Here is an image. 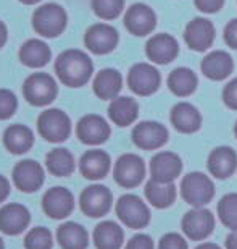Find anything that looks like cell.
I'll list each match as a JSON object with an SVG mask.
<instances>
[{"instance_id":"obj_41","label":"cell","mask_w":237,"mask_h":249,"mask_svg":"<svg viewBox=\"0 0 237 249\" xmlns=\"http://www.w3.org/2000/svg\"><path fill=\"white\" fill-rule=\"evenodd\" d=\"M223 36H224V42L228 44L231 49H236L237 51V18L231 19V21L226 24Z\"/></svg>"},{"instance_id":"obj_22","label":"cell","mask_w":237,"mask_h":249,"mask_svg":"<svg viewBox=\"0 0 237 249\" xmlns=\"http://www.w3.org/2000/svg\"><path fill=\"white\" fill-rule=\"evenodd\" d=\"M206 167H208L210 175L220 178V180H226L234 175L237 168V154L229 146L215 147L208 156Z\"/></svg>"},{"instance_id":"obj_36","label":"cell","mask_w":237,"mask_h":249,"mask_svg":"<svg viewBox=\"0 0 237 249\" xmlns=\"http://www.w3.org/2000/svg\"><path fill=\"white\" fill-rule=\"evenodd\" d=\"M125 0H92L94 13L102 19H115L120 17Z\"/></svg>"},{"instance_id":"obj_19","label":"cell","mask_w":237,"mask_h":249,"mask_svg":"<svg viewBox=\"0 0 237 249\" xmlns=\"http://www.w3.org/2000/svg\"><path fill=\"white\" fill-rule=\"evenodd\" d=\"M157 15L149 5L134 3L125 15V26L134 36H147L155 29Z\"/></svg>"},{"instance_id":"obj_34","label":"cell","mask_w":237,"mask_h":249,"mask_svg":"<svg viewBox=\"0 0 237 249\" xmlns=\"http://www.w3.org/2000/svg\"><path fill=\"white\" fill-rule=\"evenodd\" d=\"M218 217L231 231L237 230V193H228L220 199Z\"/></svg>"},{"instance_id":"obj_28","label":"cell","mask_w":237,"mask_h":249,"mask_svg":"<svg viewBox=\"0 0 237 249\" xmlns=\"http://www.w3.org/2000/svg\"><path fill=\"white\" fill-rule=\"evenodd\" d=\"M137 115H139V104L132 97H116L108 106V117L118 126H129L137 120Z\"/></svg>"},{"instance_id":"obj_7","label":"cell","mask_w":237,"mask_h":249,"mask_svg":"<svg viewBox=\"0 0 237 249\" xmlns=\"http://www.w3.org/2000/svg\"><path fill=\"white\" fill-rule=\"evenodd\" d=\"M113 178L121 188H137L145 178V163L137 154H123L113 168Z\"/></svg>"},{"instance_id":"obj_40","label":"cell","mask_w":237,"mask_h":249,"mask_svg":"<svg viewBox=\"0 0 237 249\" xmlns=\"http://www.w3.org/2000/svg\"><path fill=\"white\" fill-rule=\"evenodd\" d=\"M223 101L229 108L237 110V78L231 79L223 89Z\"/></svg>"},{"instance_id":"obj_3","label":"cell","mask_w":237,"mask_h":249,"mask_svg":"<svg viewBox=\"0 0 237 249\" xmlns=\"http://www.w3.org/2000/svg\"><path fill=\"white\" fill-rule=\"evenodd\" d=\"M115 211L123 225L132 230L145 228L150 222V209L137 194H123L118 199Z\"/></svg>"},{"instance_id":"obj_8","label":"cell","mask_w":237,"mask_h":249,"mask_svg":"<svg viewBox=\"0 0 237 249\" xmlns=\"http://www.w3.org/2000/svg\"><path fill=\"white\" fill-rule=\"evenodd\" d=\"M182 233L192 241H204L215 230V217L208 209L194 207L181 220Z\"/></svg>"},{"instance_id":"obj_29","label":"cell","mask_w":237,"mask_h":249,"mask_svg":"<svg viewBox=\"0 0 237 249\" xmlns=\"http://www.w3.org/2000/svg\"><path fill=\"white\" fill-rule=\"evenodd\" d=\"M57 241L62 249H87L89 233L81 223L65 222L57 230Z\"/></svg>"},{"instance_id":"obj_46","label":"cell","mask_w":237,"mask_h":249,"mask_svg":"<svg viewBox=\"0 0 237 249\" xmlns=\"http://www.w3.org/2000/svg\"><path fill=\"white\" fill-rule=\"evenodd\" d=\"M195 249H221V246H218L216 243H210V241H205V243H200L199 246Z\"/></svg>"},{"instance_id":"obj_16","label":"cell","mask_w":237,"mask_h":249,"mask_svg":"<svg viewBox=\"0 0 237 249\" xmlns=\"http://www.w3.org/2000/svg\"><path fill=\"white\" fill-rule=\"evenodd\" d=\"M31 222V213L23 204L8 202L0 209V231L8 236H16L26 230Z\"/></svg>"},{"instance_id":"obj_11","label":"cell","mask_w":237,"mask_h":249,"mask_svg":"<svg viewBox=\"0 0 237 249\" xmlns=\"http://www.w3.org/2000/svg\"><path fill=\"white\" fill-rule=\"evenodd\" d=\"M42 211L53 220H62L75 211V196L70 189L53 186L42 197Z\"/></svg>"},{"instance_id":"obj_26","label":"cell","mask_w":237,"mask_h":249,"mask_svg":"<svg viewBox=\"0 0 237 249\" xmlns=\"http://www.w3.org/2000/svg\"><path fill=\"white\" fill-rule=\"evenodd\" d=\"M32 144H34V133L31 128L16 123L5 129L3 146L7 147L8 152L15 154V156H21V154L31 151Z\"/></svg>"},{"instance_id":"obj_44","label":"cell","mask_w":237,"mask_h":249,"mask_svg":"<svg viewBox=\"0 0 237 249\" xmlns=\"http://www.w3.org/2000/svg\"><path fill=\"white\" fill-rule=\"evenodd\" d=\"M226 249H237V230L231 231L226 238Z\"/></svg>"},{"instance_id":"obj_14","label":"cell","mask_w":237,"mask_h":249,"mask_svg":"<svg viewBox=\"0 0 237 249\" xmlns=\"http://www.w3.org/2000/svg\"><path fill=\"white\" fill-rule=\"evenodd\" d=\"M132 142L144 151H155L168 142V129L158 122H141L132 129Z\"/></svg>"},{"instance_id":"obj_33","label":"cell","mask_w":237,"mask_h":249,"mask_svg":"<svg viewBox=\"0 0 237 249\" xmlns=\"http://www.w3.org/2000/svg\"><path fill=\"white\" fill-rule=\"evenodd\" d=\"M197 84H199V79H197L195 73L186 67L173 70L170 76H168V88L177 97H187L194 94Z\"/></svg>"},{"instance_id":"obj_24","label":"cell","mask_w":237,"mask_h":249,"mask_svg":"<svg viewBox=\"0 0 237 249\" xmlns=\"http://www.w3.org/2000/svg\"><path fill=\"white\" fill-rule=\"evenodd\" d=\"M202 73L205 74L208 79L213 81H221L226 79L233 73L234 70V62L233 57L224 51H213L208 55H205V58L202 60Z\"/></svg>"},{"instance_id":"obj_47","label":"cell","mask_w":237,"mask_h":249,"mask_svg":"<svg viewBox=\"0 0 237 249\" xmlns=\"http://www.w3.org/2000/svg\"><path fill=\"white\" fill-rule=\"evenodd\" d=\"M19 2L26 3V5H34V3H39L41 0H19Z\"/></svg>"},{"instance_id":"obj_49","label":"cell","mask_w":237,"mask_h":249,"mask_svg":"<svg viewBox=\"0 0 237 249\" xmlns=\"http://www.w3.org/2000/svg\"><path fill=\"white\" fill-rule=\"evenodd\" d=\"M234 133H236V138H237V122H236V126H234Z\"/></svg>"},{"instance_id":"obj_12","label":"cell","mask_w":237,"mask_h":249,"mask_svg":"<svg viewBox=\"0 0 237 249\" xmlns=\"http://www.w3.org/2000/svg\"><path fill=\"white\" fill-rule=\"evenodd\" d=\"M13 183L19 191L23 193H34L41 189L44 181H46V172L42 165L32 159L18 162L12 173Z\"/></svg>"},{"instance_id":"obj_4","label":"cell","mask_w":237,"mask_h":249,"mask_svg":"<svg viewBox=\"0 0 237 249\" xmlns=\"http://www.w3.org/2000/svg\"><path fill=\"white\" fill-rule=\"evenodd\" d=\"M66 12L58 3H46L32 15V28L44 37H57L66 28Z\"/></svg>"},{"instance_id":"obj_31","label":"cell","mask_w":237,"mask_h":249,"mask_svg":"<svg viewBox=\"0 0 237 249\" xmlns=\"http://www.w3.org/2000/svg\"><path fill=\"white\" fill-rule=\"evenodd\" d=\"M145 197L152 206L157 209H166L174 204L177 189L174 183H160L155 180H150L145 183Z\"/></svg>"},{"instance_id":"obj_1","label":"cell","mask_w":237,"mask_h":249,"mask_svg":"<svg viewBox=\"0 0 237 249\" xmlns=\"http://www.w3.org/2000/svg\"><path fill=\"white\" fill-rule=\"evenodd\" d=\"M58 79L68 88H81L92 76L94 65L87 53L78 49H70L60 53L55 62Z\"/></svg>"},{"instance_id":"obj_25","label":"cell","mask_w":237,"mask_h":249,"mask_svg":"<svg viewBox=\"0 0 237 249\" xmlns=\"http://www.w3.org/2000/svg\"><path fill=\"white\" fill-rule=\"evenodd\" d=\"M94 94L102 101H113L123 88V78L115 68H103L94 79Z\"/></svg>"},{"instance_id":"obj_5","label":"cell","mask_w":237,"mask_h":249,"mask_svg":"<svg viewBox=\"0 0 237 249\" xmlns=\"http://www.w3.org/2000/svg\"><path fill=\"white\" fill-rule=\"evenodd\" d=\"M24 99L36 107H46L55 101L58 88L57 83L48 73H32L23 84Z\"/></svg>"},{"instance_id":"obj_27","label":"cell","mask_w":237,"mask_h":249,"mask_svg":"<svg viewBox=\"0 0 237 249\" xmlns=\"http://www.w3.org/2000/svg\"><path fill=\"white\" fill-rule=\"evenodd\" d=\"M125 243V231L113 220H103L94 228V245L97 249H120Z\"/></svg>"},{"instance_id":"obj_15","label":"cell","mask_w":237,"mask_h":249,"mask_svg":"<svg viewBox=\"0 0 237 249\" xmlns=\"http://www.w3.org/2000/svg\"><path fill=\"white\" fill-rule=\"evenodd\" d=\"M110 124L107 123L105 118L95 115V113L84 115L76 124V136L79 138V141L89 144V146L103 144L110 138Z\"/></svg>"},{"instance_id":"obj_23","label":"cell","mask_w":237,"mask_h":249,"mask_svg":"<svg viewBox=\"0 0 237 249\" xmlns=\"http://www.w3.org/2000/svg\"><path fill=\"white\" fill-rule=\"evenodd\" d=\"M171 124L179 133L190 134L200 129L202 117L199 108L192 106L190 102H177L174 107L171 108L170 113Z\"/></svg>"},{"instance_id":"obj_2","label":"cell","mask_w":237,"mask_h":249,"mask_svg":"<svg viewBox=\"0 0 237 249\" xmlns=\"http://www.w3.org/2000/svg\"><path fill=\"white\" fill-rule=\"evenodd\" d=\"M181 196L192 207H205L215 196V185L202 172H190L181 180Z\"/></svg>"},{"instance_id":"obj_42","label":"cell","mask_w":237,"mask_h":249,"mask_svg":"<svg viewBox=\"0 0 237 249\" xmlns=\"http://www.w3.org/2000/svg\"><path fill=\"white\" fill-rule=\"evenodd\" d=\"M195 7L204 13H216L223 7L224 0H194Z\"/></svg>"},{"instance_id":"obj_6","label":"cell","mask_w":237,"mask_h":249,"mask_svg":"<svg viewBox=\"0 0 237 249\" xmlns=\"http://www.w3.org/2000/svg\"><path fill=\"white\" fill-rule=\"evenodd\" d=\"M37 131L48 142H63L71 134V120L60 108H48L37 118Z\"/></svg>"},{"instance_id":"obj_21","label":"cell","mask_w":237,"mask_h":249,"mask_svg":"<svg viewBox=\"0 0 237 249\" xmlns=\"http://www.w3.org/2000/svg\"><path fill=\"white\" fill-rule=\"evenodd\" d=\"M111 168V159L105 151L100 149H92V151L84 152L79 160V170L86 180H102L108 175Z\"/></svg>"},{"instance_id":"obj_43","label":"cell","mask_w":237,"mask_h":249,"mask_svg":"<svg viewBox=\"0 0 237 249\" xmlns=\"http://www.w3.org/2000/svg\"><path fill=\"white\" fill-rule=\"evenodd\" d=\"M10 181L5 177L0 175V204H2L5 199L10 196Z\"/></svg>"},{"instance_id":"obj_9","label":"cell","mask_w":237,"mask_h":249,"mask_svg":"<svg viewBox=\"0 0 237 249\" xmlns=\"http://www.w3.org/2000/svg\"><path fill=\"white\" fill-rule=\"evenodd\" d=\"M113 204V194L103 185L87 186L79 196V206L84 215L91 218H100L107 215Z\"/></svg>"},{"instance_id":"obj_45","label":"cell","mask_w":237,"mask_h":249,"mask_svg":"<svg viewBox=\"0 0 237 249\" xmlns=\"http://www.w3.org/2000/svg\"><path fill=\"white\" fill-rule=\"evenodd\" d=\"M7 37H8L7 26L3 24V21H0V49L5 46V42H7Z\"/></svg>"},{"instance_id":"obj_48","label":"cell","mask_w":237,"mask_h":249,"mask_svg":"<svg viewBox=\"0 0 237 249\" xmlns=\"http://www.w3.org/2000/svg\"><path fill=\"white\" fill-rule=\"evenodd\" d=\"M0 249H5V245H3V240H2V236H0Z\"/></svg>"},{"instance_id":"obj_18","label":"cell","mask_w":237,"mask_h":249,"mask_svg":"<svg viewBox=\"0 0 237 249\" xmlns=\"http://www.w3.org/2000/svg\"><path fill=\"white\" fill-rule=\"evenodd\" d=\"M184 41L187 47L197 52L206 51L215 41V26L206 18H194L184 29Z\"/></svg>"},{"instance_id":"obj_38","label":"cell","mask_w":237,"mask_h":249,"mask_svg":"<svg viewBox=\"0 0 237 249\" xmlns=\"http://www.w3.org/2000/svg\"><path fill=\"white\" fill-rule=\"evenodd\" d=\"M158 249H189L187 248L186 238L179 235V233H166L158 241Z\"/></svg>"},{"instance_id":"obj_35","label":"cell","mask_w":237,"mask_h":249,"mask_svg":"<svg viewBox=\"0 0 237 249\" xmlns=\"http://www.w3.org/2000/svg\"><path fill=\"white\" fill-rule=\"evenodd\" d=\"M52 233L46 227L31 228L24 236V249H52Z\"/></svg>"},{"instance_id":"obj_32","label":"cell","mask_w":237,"mask_h":249,"mask_svg":"<svg viewBox=\"0 0 237 249\" xmlns=\"http://www.w3.org/2000/svg\"><path fill=\"white\" fill-rule=\"evenodd\" d=\"M46 167L53 177L65 178L75 173V156L65 147H55L46 156Z\"/></svg>"},{"instance_id":"obj_17","label":"cell","mask_w":237,"mask_h":249,"mask_svg":"<svg viewBox=\"0 0 237 249\" xmlns=\"http://www.w3.org/2000/svg\"><path fill=\"white\" fill-rule=\"evenodd\" d=\"M182 172V160L177 154L161 151L150 160V178L160 183H173Z\"/></svg>"},{"instance_id":"obj_20","label":"cell","mask_w":237,"mask_h":249,"mask_svg":"<svg viewBox=\"0 0 237 249\" xmlns=\"http://www.w3.org/2000/svg\"><path fill=\"white\" fill-rule=\"evenodd\" d=\"M177 52H179L177 41L166 33L155 34L145 44V53L149 60L158 65H166L173 62L177 57Z\"/></svg>"},{"instance_id":"obj_10","label":"cell","mask_w":237,"mask_h":249,"mask_svg":"<svg viewBox=\"0 0 237 249\" xmlns=\"http://www.w3.org/2000/svg\"><path fill=\"white\" fill-rule=\"evenodd\" d=\"M160 71L150 63H136L127 73V86L137 96H152L160 88Z\"/></svg>"},{"instance_id":"obj_37","label":"cell","mask_w":237,"mask_h":249,"mask_svg":"<svg viewBox=\"0 0 237 249\" xmlns=\"http://www.w3.org/2000/svg\"><path fill=\"white\" fill-rule=\"evenodd\" d=\"M16 96L8 89H0V120H8L16 112Z\"/></svg>"},{"instance_id":"obj_39","label":"cell","mask_w":237,"mask_h":249,"mask_svg":"<svg viewBox=\"0 0 237 249\" xmlns=\"http://www.w3.org/2000/svg\"><path fill=\"white\" fill-rule=\"evenodd\" d=\"M125 249H155V243L152 236L145 235V233H137L126 243Z\"/></svg>"},{"instance_id":"obj_30","label":"cell","mask_w":237,"mask_h":249,"mask_svg":"<svg viewBox=\"0 0 237 249\" xmlns=\"http://www.w3.org/2000/svg\"><path fill=\"white\" fill-rule=\"evenodd\" d=\"M52 52L41 39H29L19 49V60L29 68H42L50 60Z\"/></svg>"},{"instance_id":"obj_13","label":"cell","mask_w":237,"mask_h":249,"mask_svg":"<svg viewBox=\"0 0 237 249\" xmlns=\"http://www.w3.org/2000/svg\"><path fill=\"white\" fill-rule=\"evenodd\" d=\"M118 31L107 23L92 24L84 34V44L95 55H105L110 53L118 46Z\"/></svg>"}]
</instances>
